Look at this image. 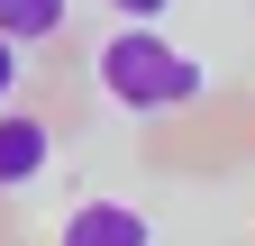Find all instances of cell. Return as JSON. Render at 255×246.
<instances>
[{
	"label": "cell",
	"instance_id": "cell-1",
	"mask_svg": "<svg viewBox=\"0 0 255 246\" xmlns=\"http://www.w3.org/2000/svg\"><path fill=\"white\" fill-rule=\"evenodd\" d=\"M101 91H110L119 110L155 119V110L201 101V64H191L182 46L155 37V18H128V27H110V37H101Z\"/></svg>",
	"mask_w": 255,
	"mask_h": 246
},
{
	"label": "cell",
	"instance_id": "cell-2",
	"mask_svg": "<svg viewBox=\"0 0 255 246\" xmlns=\"http://www.w3.org/2000/svg\"><path fill=\"white\" fill-rule=\"evenodd\" d=\"M46 164H55V128L27 119V110H9V119H0V192H27Z\"/></svg>",
	"mask_w": 255,
	"mask_h": 246
},
{
	"label": "cell",
	"instance_id": "cell-3",
	"mask_svg": "<svg viewBox=\"0 0 255 246\" xmlns=\"http://www.w3.org/2000/svg\"><path fill=\"white\" fill-rule=\"evenodd\" d=\"M64 237H73V246H137L146 219H137L128 201H82L73 219H64Z\"/></svg>",
	"mask_w": 255,
	"mask_h": 246
},
{
	"label": "cell",
	"instance_id": "cell-4",
	"mask_svg": "<svg viewBox=\"0 0 255 246\" xmlns=\"http://www.w3.org/2000/svg\"><path fill=\"white\" fill-rule=\"evenodd\" d=\"M64 27V0H0V37H18V46H46Z\"/></svg>",
	"mask_w": 255,
	"mask_h": 246
},
{
	"label": "cell",
	"instance_id": "cell-5",
	"mask_svg": "<svg viewBox=\"0 0 255 246\" xmlns=\"http://www.w3.org/2000/svg\"><path fill=\"white\" fill-rule=\"evenodd\" d=\"M18 64H27V46H18V37H0V110H9V91H18Z\"/></svg>",
	"mask_w": 255,
	"mask_h": 246
},
{
	"label": "cell",
	"instance_id": "cell-6",
	"mask_svg": "<svg viewBox=\"0 0 255 246\" xmlns=\"http://www.w3.org/2000/svg\"><path fill=\"white\" fill-rule=\"evenodd\" d=\"M110 9H119V18H164L173 0H110Z\"/></svg>",
	"mask_w": 255,
	"mask_h": 246
}]
</instances>
